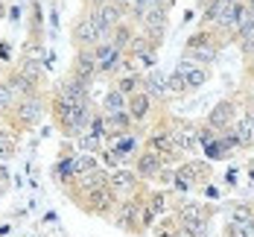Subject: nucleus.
I'll list each match as a JSON object with an SVG mask.
<instances>
[{
	"mask_svg": "<svg viewBox=\"0 0 254 237\" xmlns=\"http://www.w3.org/2000/svg\"><path fill=\"white\" fill-rule=\"evenodd\" d=\"M73 41H76L79 47H97L100 41H105L100 24H97V18L91 12H85L76 24H73Z\"/></svg>",
	"mask_w": 254,
	"mask_h": 237,
	"instance_id": "nucleus-6",
	"label": "nucleus"
},
{
	"mask_svg": "<svg viewBox=\"0 0 254 237\" xmlns=\"http://www.w3.org/2000/svg\"><path fill=\"white\" fill-rule=\"evenodd\" d=\"M146 208L152 211V214H164V208H167V196H164V193H152Z\"/></svg>",
	"mask_w": 254,
	"mask_h": 237,
	"instance_id": "nucleus-30",
	"label": "nucleus"
},
{
	"mask_svg": "<svg viewBox=\"0 0 254 237\" xmlns=\"http://www.w3.org/2000/svg\"><path fill=\"white\" fill-rule=\"evenodd\" d=\"M114 223L126 232H143V205L137 202V196H126V199L117 202Z\"/></svg>",
	"mask_w": 254,
	"mask_h": 237,
	"instance_id": "nucleus-4",
	"label": "nucleus"
},
{
	"mask_svg": "<svg viewBox=\"0 0 254 237\" xmlns=\"http://www.w3.org/2000/svg\"><path fill=\"white\" fill-rule=\"evenodd\" d=\"M140 85H143V77H140V71H134V74H120V79H117V85H114V88H117V91H123V94L128 97V94H134Z\"/></svg>",
	"mask_w": 254,
	"mask_h": 237,
	"instance_id": "nucleus-21",
	"label": "nucleus"
},
{
	"mask_svg": "<svg viewBox=\"0 0 254 237\" xmlns=\"http://www.w3.org/2000/svg\"><path fill=\"white\" fill-rule=\"evenodd\" d=\"M73 182L79 184V190L82 193H88V190H102V187H108V173L97 167V170H91V173H79Z\"/></svg>",
	"mask_w": 254,
	"mask_h": 237,
	"instance_id": "nucleus-14",
	"label": "nucleus"
},
{
	"mask_svg": "<svg viewBox=\"0 0 254 237\" xmlns=\"http://www.w3.org/2000/svg\"><path fill=\"white\" fill-rule=\"evenodd\" d=\"M108 187L117 193V199H126V196H134L137 187H140V179L134 170H126V167H117L114 173H108Z\"/></svg>",
	"mask_w": 254,
	"mask_h": 237,
	"instance_id": "nucleus-8",
	"label": "nucleus"
},
{
	"mask_svg": "<svg viewBox=\"0 0 254 237\" xmlns=\"http://www.w3.org/2000/svg\"><path fill=\"white\" fill-rule=\"evenodd\" d=\"M102 161H105V164H108V167H117V164H120V161H123V156H120V153H117V150H114V147H108V150H105V153H102Z\"/></svg>",
	"mask_w": 254,
	"mask_h": 237,
	"instance_id": "nucleus-32",
	"label": "nucleus"
},
{
	"mask_svg": "<svg viewBox=\"0 0 254 237\" xmlns=\"http://www.w3.org/2000/svg\"><path fill=\"white\" fill-rule=\"evenodd\" d=\"M6 85L12 88V94H15V100H26V97H35V94H41V82H35V79H29L18 68V71H9L6 74Z\"/></svg>",
	"mask_w": 254,
	"mask_h": 237,
	"instance_id": "nucleus-9",
	"label": "nucleus"
},
{
	"mask_svg": "<svg viewBox=\"0 0 254 237\" xmlns=\"http://www.w3.org/2000/svg\"><path fill=\"white\" fill-rule=\"evenodd\" d=\"M56 179L62 184H70L76 179V164H73V158H67V156L59 158V164H56Z\"/></svg>",
	"mask_w": 254,
	"mask_h": 237,
	"instance_id": "nucleus-20",
	"label": "nucleus"
},
{
	"mask_svg": "<svg viewBox=\"0 0 254 237\" xmlns=\"http://www.w3.org/2000/svg\"><path fill=\"white\" fill-rule=\"evenodd\" d=\"M178 226H181V232H187L190 237H207V232H210V220H207V217H187V214H178Z\"/></svg>",
	"mask_w": 254,
	"mask_h": 237,
	"instance_id": "nucleus-15",
	"label": "nucleus"
},
{
	"mask_svg": "<svg viewBox=\"0 0 254 237\" xmlns=\"http://www.w3.org/2000/svg\"><path fill=\"white\" fill-rule=\"evenodd\" d=\"M149 108H152V97H149L143 88H137L134 94L126 97V111L134 123H143V120L149 117Z\"/></svg>",
	"mask_w": 254,
	"mask_h": 237,
	"instance_id": "nucleus-12",
	"label": "nucleus"
},
{
	"mask_svg": "<svg viewBox=\"0 0 254 237\" xmlns=\"http://www.w3.org/2000/svg\"><path fill=\"white\" fill-rule=\"evenodd\" d=\"M246 6H252V9H254V0H249V3H246Z\"/></svg>",
	"mask_w": 254,
	"mask_h": 237,
	"instance_id": "nucleus-37",
	"label": "nucleus"
},
{
	"mask_svg": "<svg viewBox=\"0 0 254 237\" xmlns=\"http://www.w3.org/2000/svg\"><path fill=\"white\" fill-rule=\"evenodd\" d=\"M237 38L243 41V53L252 59V56H254V29H249V32H240Z\"/></svg>",
	"mask_w": 254,
	"mask_h": 237,
	"instance_id": "nucleus-31",
	"label": "nucleus"
},
{
	"mask_svg": "<svg viewBox=\"0 0 254 237\" xmlns=\"http://www.w3.org/2000/svg\"><path fill=\"white\" fill-rule=\"evenodd\" d=\"M187 56L193 59V62H199V65H213L216 62V44H213V38H210V32L207 29H202V32H193L190 38H187Z\"/></svg>",
	"mask_w": 254,
	"mask_h": 237,
	"instance_id": "nucleus-3",
	"label": "nucleus"
},
{
	"mask_svg": "<svg viewBox=\"0 0 254 237\" xmlns=\"http://www.w3.org/2000/svg\"><path fill=\"white\" fill-rule=\"evenodd\" d=\"M173 3V0H170ZM170 3H161V6H155L149 9L143 18H140V32L152 41L155 47L164 41V35H167V9H170Z\"/></svg>",
	"mask_w": 254,
	"mask_h": 237,
	"instance_id": "nucleus-2",
	"label": "nucleus"
},
{
	"mask_svg": "<svg viewBox=\"0 0 254 237\" xmlns=\"http://www.w3.org/2000/svg\"><path fill=\"white\" fill-rule=\"evenodd\" d=\"M9 114L18 120V126H21V129H32V126H38V123H41V117H44V97H41V94H35V97L18 100L15 108H12Z\"/></svg>",
	"mask_w": 254,
	"mask_h": 237,
	"instance_id": "nucleus-1",
	"label": "nucleus"
},
{
	"mask_svg": "<svg viewBox=\"0 0 254 237\" xmlns=\"http://www.w3.org/2000/svg\"><path fill=\"white\" fill-rule=\"evenodd\" d=\"M149 150H155L158 156H170V153H176V141H173V135H167V132H158L149 138Z\"/></svg>",
	"mask_w": 254,
	"mask_h": 237,
	"instance_id": "nucleus-19",
	"label": "nucleus"
},
{
	"mask_svg": "<svg viewBox=\"0 0 254 237\" xmlns=\"http://www.w3.org/2000/svg\"><path fill=\"white\" fill-rule=\"evenodd\" d=\"M161 170H164V156H158L155 150H146L137 156V164H134L137 179H158Z\"/></svg>",
	"mask_w": 254,
	"mask_h": 237,
	"instance_id": "nucleus-13",
	"label": "nucleus"
},
{
	"mask_svg": "<svg viewBox=\"0 0 254 237\" xmlns=\"http://www.w3.org/2000/svg\"><path fill=\"white\" fill-rule=\"evenodd\" d=\"M15 94H12V88L6 85V79H0V114H9L12 108H15Z\"/></svg>",
	"mask_w": 254,
	"mask_h": 237,
	"instance_id": "nucleus-27",
	"label": "nucleus"
},
{
	"mask_svg": "<svg viewBox=\"0 0 254 237\" xmlns=\"http://www.w3.org/2000/svg\"><path fill=\"white\" fill-rule=\"evenodd\" d=\"M82 202V208L88 211V214H97V217H108V211L117 208V193L111 190V187H102V190H88L85 193V199H79Z\"/></svg>",
	"mask_w": 254,
	"mask_h": 237,
	"instance_id": "nucleus-5",
	"label": "nucleus"
},
{
	"mask_svg": "<svg viewBox=\"0 0 254 237\" xmlns=\"http://www.w3.org/2000/svg\"><path fill=\"white\" fill-rule=\"evenodd\" d=\"M184 91H187V82L181 79V74H178V71H173V74L167 77V94L178 97V94H184Z\"/></svg>",
	"mask_w": 254,
	"mask_h": 237,
	"instance_id": "nucleus-29",
	"label": "nucleus"
},
{
	"mask_svg": "<svg viewBox=\"0 0 254 237\" xmlns=\"http://www.w3.org/2000/svg\"><path fill=\"white\" fill-rule=\"evenodd\" d=\"M70 74L82 82H94L97 74H100V65H97V56H94V47H79L76 56H73V68H70Z\"/></svg>",
	"mask_w": 254,
	"mask_h": 237,
	"instance_id": "nucleus-7",
	"label": "nucleus"
},
{
	"mask_svg": "<svg viewBox=\"0 0 254 237\" xmlns=\"http://www.w3.org/2000/svg\"><path fill=\"white\" fill-rule=\"evenodd\" d=\"M161 3H164V0H131V3H128V12H126V15H131L134 21H140V18L149 12V9L161 6ZM167 3H170V0H167Z\"/></svg>",
	"mask_w": 254,
	"mask_h": 237,
	"instance_id": "nucleus-25",
	"label": "nucleus"
},
{
	"mask_svg": "<svg viewBox=\"0 0 254 237\" xmlns=\"http://www.w3.org/2000/svg\"><path fill=\"white\" fill-rule=\"evenodd\" d=\"M15 135L6 129V126H0V161H9V158H15Z\"/></svg>",
	"mask_w": 254,
	"mask_h": 237,
	"instance_id": "nucleus-24",
	"label": "nucleus"
},
{
	"mask_svg": "<svg viewBox=\"0 0 254 237\" xmlns=\"http://www.w3.org/2000/svg\"><path fill=\"white\" fill-rule=\"evenodd\" d=\"M249 117H252V126H254V114H249Z\"/></svg>",
	"mask_w": 254,
	"mask_h": 237,
	"instance_id": "nucleus-38",
	"label": "nucleus"
},
{
	"mask_svg": "<svg viewBox=\"0 0 254 237\" xmlns=\"http://www.w3.org/2000/svg\"><path fill=\"white\" fill-rule=\"evenodd\" d=\"M178 214H187V217H207V211H204L202 205H184Z\"/></svg>",
	"mask_w": 254,
	"mask_h": 237,
	"instance_id": "nucleus-33",
	"label": "nucleus"
},
{
	"mask_svg": "<svg viewBox=\"0 0 254 237\" xmlns=\"http://www.w3.org/2000/svg\"><path fill=\"white\" fill-rule=\"evenodd\" d=\"M228 237H254V220H231L225 226Z\"/></svg>",
	"mask_w": 254,
	"mask_h": 237,
	"instance_id": "nucleus-22",
	"label": "nucleus"
},
{
	"mask_svg": "<svg viewBox=\"0 0 254 237\" xmlns=\"http://www.w3.org/2000/svg\"><path fill=\"white\" fill-rule=\"evenodd\" d=\"M73 164H76V176H79V173H91V170H97V167H100V161H97L94 153H82V156H76V158H73Z\"/></svg>",
	"mask_w": 254,
	"mask_h": 237,
	"instance_id": "nucleus-28",
	"label": "nucleus"
},
{
	"mask_svg": "<svg viewBox=\"0 0 254 237\" xmlns=\"http://www.w3.org/2000/svg\"><path fill=\"white\" fill-rule=\"evenodd\" d=\"M176 71L181 74V79L187 82V88H202L204 82H207V68L199 65V62H193L190 56H184V59L178 62Z\"/></svg>",
	"mask_w": 254,
	"mask_h": 237,
	"instance_id": "nucleus-11",
	"label": "nucleus"
},
{
	"mask_svg": "<svg viewBox=\"0 0 254 237\" xmlns=\"http://www.w3.org/2000/svg\"><path fill=\"white\" fill-rule=\"evenodd\" d=\"M79 147H82V153H100V147H102V138L97 135V132H91V129H85L82 135H79Z\"/></svg>",
	"mask_w": 254,
	"mask_h": 237,
	"instance_id": "nucleus-26",
	"label": "nucleus"
},
{
	"mask_svg": "<svg viewBox=\"0 0 254 237\" xmlns=\"http://www.w3.org/2000/svg\"><path fill=\"white\" fill-rule=\"evenodd\" d=\"M149 97H155V100H164V97H170L167 94V77L161 74V71H149L146 77H143V85H140Z\"/></svg>",
	"mask_w": 254,
	"mask_h": 237,
	"instance_id": "nucleus-16",
	"label": "nucleus"
},
{
	"mask_svg": "<svg viewBox=\"0 0 254 237\" xmlns=\"http://www.w3.org/2000/svg\"><path fill=\"white\" fill-rule=\"evenodd\" d=\"M0 59H9V44L6 41H0Z\"/></svg>",
	"mask_w": 254,
	"mask_h": 237,
	"instance_id": "nucleus-35",
	"label": "nucleus"
},
{
	"mask_svg": "<svg viewBox=\"0 0 254 237\" xmlns=\"http://www.w3.org/2000/svg\"><path fill=\"white\" fill-rule=\"evenodd\" d=\"M102 108H105V114H111V111H123V108H126V94L117 91V88H111V91L102 97Z\"/></svg>",
	"mask_w": 254,
	"mask_h": 237,
	"instance_id": "nucleus-23",
	"label": "nucleus"
},
{
	"mask_svg": "<svg viewBox=\"0 0 254 237\" xmlns=\"http://www.w3.org/2000/svg\"><path fill=\"white\" fill-rule=\"evenodd\" d=\"M85 3H88V12H91V9H97V6H102V3H108V0H85Z\"/></svg>",
	"mask_w": 254,
	"mask_h": 237,
	"instance_id": "nucleus-34",
	"label": "nucleus"
},
{
	"mask_svg": "<svg viewBox=\"0 0 254 237\" xmlns=\"http://www.w3.org/2000/svg\"><path fill=\"white\" fill-rule=\"evenodd\" d=\"M173 237H190V235H187V232H181V229H178V232H173Z\"/></svg>",
	"mask_w": 254,
	"mask_h": 237,
	"instance_id": "nucleus-36",
	"label": "nucleus"
},
{
	"mask_svg": "<svg viewBox=\"0 0 254 237\" xmlns=\"http://www.w3.org/2000/svg\"><path fill=\"white\" fill-rule=\"evenodd\" d=\"M105 123H108V132H114V135H123V132H131L134 129V120L128 117V111H111V114H105Z\"/></svg>",
	"mask_w": 254,
	"mask_h": 237,
	"instance_id": "nucleus-17",
	"label": "nucleus"
},
{
	"mask_svg": "<svg viewBox=\"0 0 254 237\" xmlns=\"http://www.w3.org/2000/svg\"><path fill=\"white\" fill-rule=\"evenodd\" d=\"M234 126V138H237V144L240 147H252L254 144V126H252V117H240V120H234L231 123Z\"/></svg>",
	"mask_w": 254,
	"mask_h": 237,
	"instance_id": "nucleus-18",
	"label": "nucleus"
},
{
	"mask_svg": "<svg viewBox=\"0 0 254 237\" xmlns=\"http://www.w3.org/2000/svg\"><path fill=\"white\" fill-rule=\"evenodd\" d=\"M234 117H237V105L231 103V100H219L210 108V114H207V126L213 132H225L234 123Z\"/></svg>",
	"mask_w": 254,
	"mask_h": 237,
	"instance_id": "nucleus-10",
	"label": "nucleus"
}]
</instances>
